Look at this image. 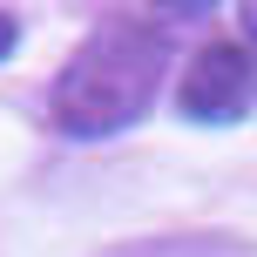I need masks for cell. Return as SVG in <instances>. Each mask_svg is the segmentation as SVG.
I'll return each mask as SVG.
<instances>
[{
    "label": "cell",
    "instance_id": "1",
    "mask_svg": "<svg viewBox=\"0 0 257 257\" xmlns=\"http://www.w3.org/2000/svg\"><path fill=\"white\" fill-rule=\"evenodd\" d=\"M163 81H169V27L108 14L61 61L48 88V115L75 142H108V136H128L156 108Z\"/></svg>",
    "mask_w": 257,
    "mask_h": 257
},
{
    "label": "cell",
    "instance_id": "2",
    "mask_svg": "<svg viewBox=\"0 0 257 257\" xmlns=\"http://www.w3.org/2000/svg\"><path fill=\"white\" fill-rule=\"evenodd\" d=\"M257 108V54L244 41H203L176 81V115L203 128H230Z\"/></svg>",
    "mask_w": 257,
    "mask_h": 257
},
{
    "label": "cell",
    "instance_id": "3",
    "mask_svg": "<svg viewBox=\"0 0 257 257\" xmlns=\"http://www.w3.org/2000/svg\"><path fill=\"white\" fill-rule=\"evenodd\" d=\"M102 257H257L250 237H136Z\"/></svg>",
    "mask_w": 257,
    "mask_h": 257
},
{
    "label": "cell",
    "instance_id": "4",
    "mask_svg": "<svg viewBox=\"0 0 257 257\" xmlns=\"http://www.w3.org/2000/svg\"><path fill=\"white\" fill-rule=\"evenodd\" d=\"M156 14H169V21H183V14H210V7H223V0H149Z\"/></svg>",
    "mask_w": 257,
    "mask_h": 257
},
{
    "label": "cell",
    "instance_id": "5",
    "mask_svg": "<svg viewBox=\"0 0 257 257\" xmlns=\"http://www.w3.org/2000/svg\"><path fill=\"white\" fill-rule=\"evenodd\" d=\"M237 27H244V48L257 54V0H244V14H237Z\"/></svg>",
    "mask_w": 257,
    "mask_h": 257
},
{
    "label": "cell",
    "instance_id": "6",
    "mask_svg": "<svg viewBox=\"0 0 257 257\" xmlns=\"http://www.w3.org/2000/svg\"><path fill=\"white\" fill-rule=\"evenodd\" d=\"M14 48H21V27H14V21H7V14H0V61H7V54H14Z\"/></svg>",
    "mask_w": 257,
    "mask_h": 257
}]
</instances>
